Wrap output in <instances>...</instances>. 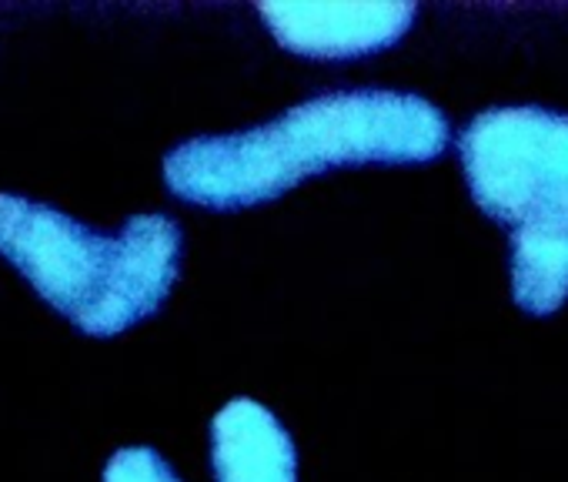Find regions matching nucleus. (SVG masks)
<instances>
[{"label":"nucleus","mask_w":568,"mask_h":482,"mask_svg":"<svg viewBox=\"0 0 568 482\" xmlns=\"http://www.w3.org/2000/svg\"><path fill=\"white\" fill-rule=\"evenodd\" d=\"M448 118L428 98L382 88L332 91L267 124L171 148L164 181L187 204L234 211L274 201L332 168L425 164L448 148Z\"/></svg>","instance_id":"f257e3e1"},{"label":"nucleus","mask_w":568,"mask_h":482,"mask_svg":"<svg viewBox=\"0 0 568 482\" xmlns=\"http://www.w3.org/2000/svg\"><path fill=\"white\" fill-rule=\"evenodd\" d=\"M184 234L161 211L98 231L68 211L0 191V255L78 332L111 339L151 319L181 275Z\"/></svg>","instance_id":"f03ea898"},{"label":"nucleus","mask_w":568,"mask_h":482,"mask_svg":"<svg viewBox=\"0 0 568 482\" xmlns=\"http://www.w3.org/2000/svg\"><path fill=\"white\" fill-rule=\"evenodd\" d=\"M475 204L508 224L511 299L528 315L568 302V114L488 108L458 134Z\"/></svg>","instance_id":"7ed1b4c3"},{"label":"nucleus","mask_w":568,"mask_h":482,"mask_svg":"<svg viewBox=\"0 0 568 482\" xmlns=\"http://www.w3.org/2000/svg\"><path fill=\"white\" fill-rule=\"evenodd\" d=\"M211 462L217 482H298V449L281 419L254 399H231L211 419ZM104 482H181L151 445L118 449Z\"/></svg>","instance_id":"20e7f679"},{"label":"nucleus","mask_w":568,"mask_h":482,"mask_svg":"<svg viewBox=\"0 0 568 482\" xmlns=\"http://www.w3.org/2000/svg\"><path fill=\"white\" fill-rule=\"evenodd\" d=\"M415 4H261L267 31L281 48L315 61L365 58L398 44L412 21Z\"/></svg>","instance_id":"39448f33"}]
</instances>
